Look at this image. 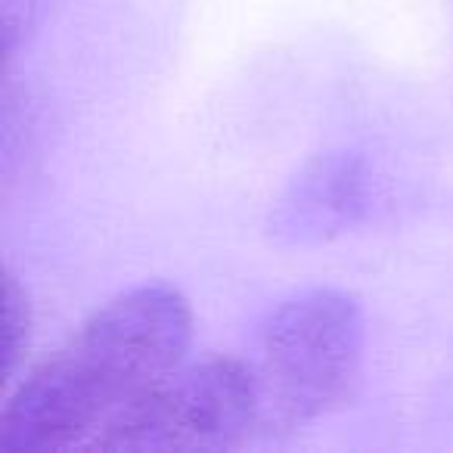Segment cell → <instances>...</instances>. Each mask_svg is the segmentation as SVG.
I'll return each instance as SVG.
<instances>
[{
	"label": "cell",
	"mask_w": 453,
	"mask_h": 453,
	"mask_svg": "<svg viewBox=\"0 0 453 453\" xmlns=\"http://www.w3.org/2000/svg\"><path fill=\"white\" fill-rule=\"evenodd\" d=\"M261 385L252 360L205 354L112 416L90 453L236 450L261 438Z\"/></svg>",
	"instance_id": "3"
},
{
	"label": "cell",
	"mask_w": 453,
	"mask_h": 453,
	"mask_svg": "<svg viewBox=\"0 0 453 453\" xmlns=\"http://www.w3.org/2000/svg\"><path fill=\"white\" fill-rule=\"evenodd\" d=\"M364 311L339 289L283 298L258 329L261 438L289 434L351 407L364 385Z\"/></svg>",
	"instance_id": "2"
},
{
	"label": "cell",
	"mask_w": 453,
	"mask_h": 453,
	"mask_svg": "<svg viewBox=\"0 0 453 453\" xmlns=\"http://www.w3.org/2000/svg\"><path fill=\"white\" fill-rule=\"evenodd\" d=\"M193 311L177 289L146 283L109 298L0 407V453L90 450L119 410L189 357Z\"/></svg>",
	"instance_id": "1"
},
{
	"label": "cell",
	"mask_w": 453,
	"mask_h": 453,
	"mask_svg": "<svg viewBox=\"0 0 453 453\" xmlns=\"http://www.w3.org/2000/svg\"><path fill=\"white\" fill-rule=\"evenodd\" d=\"M28 339H32V304H28L19 280L7 273V283H4V339H0V360H4L7 382L26 360Z\"/></svg>",
	"instance_id": "5"
},
{
	"label": "cell",
	"mask_w": 453,
	"mask_h": 453,
	"mask_svg": "<svg viewBox=\"0 0 453 453\" xmlns=\"http://www.w3.org/2000/svg\"><path fill=\"white\" fill-rule=\"evenodd\" d=\"M366 162L326 152L308 162L271 211V234L283 242H320L354 226L366 211Z\"/></svg>",
	"instance_id": "4"
},
{
	"label": "cell",
	"mask_w": 453,
	"mask_h": 453,
	"mask_svg": "<svg viewBox=\"0 0 453 453\" xmlns=\"http://www.w3.org/2000/svg\"><path fill=\"white\" fill-rule=\"evenodd\" d=\"M4 4V53L7 59L16 53V44L32 32L38 0H0Z\"/></svg>",
	"instance_id": "6"
}]
</instances>
